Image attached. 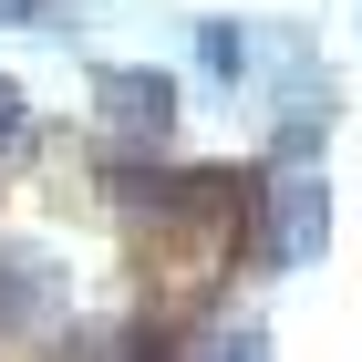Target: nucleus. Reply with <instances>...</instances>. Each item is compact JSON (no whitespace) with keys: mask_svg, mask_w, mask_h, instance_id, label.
I'll use <instances>...</instances> for the list:
<instances>
[{"mask_svg":"<svg viewBox=\"0 0 362 362\" xmlns=\"http://www.w3.org/2000/svg\"><path fill=\"white\" fill-rule=\"evenodd\" d=\"M0 145H21V93L0 83Z\"/></svg>","mask_w":362,"mask_h":362,"instance_id":"2","label":"nucleus"},{"mask_svg":"<svg viewBox=\"0 0 362 362\" xmlns=\"http://www.w3.org/2000/svg\"><path fill=\"white\" fill-rule=\"evenodd\" d=\"M93 93H104V124L135 135V145H156V135L176 124V83H166V73H104Z\"/></svg>","mask_w":362,"mask_h":362,"instance_id":"1","label":"nucleus"}]
</instances>
